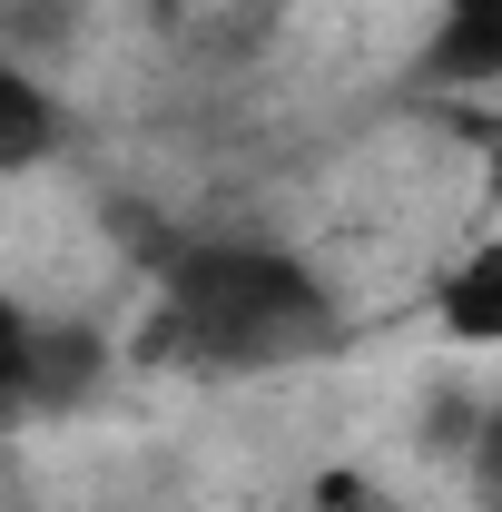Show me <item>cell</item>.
I'll return each mask as SVG.
<instances>
[{"mask_svg":"<svg viewBox=\"0 0 502 512\" xmlns=\"http://www.w3.org/2000/svg\"><path fill=\"white\" fill-rule=\"evenodd\" d=\"M148 345L178 355V365H207V375H266V365L325 355L335 345V306H325V286L296 256L217 237V247L158 256Z\"/></svg>","mask_w":502,"mask_h":512,"instance_id":"cell-1","label":"cell"},{"mask_svg":"<svg viewBox=\"0 0 502 512\" xmlns=\"http://www.w3.org/2000/svg\"><path fill=\"white\" fill-rule=\"evenodd\" d=\"M434 89H502V0H443L424 40Z\"/></svg>","mask_w":502,"mask_h":512,"instance_id":"cell-3","label":"cell"},{"mask_svg":"<svg viewBox=\"0 0 502 512\" xmlns=\"http://www.w3.org/2000/svg\"><path fill=\"white\" fill-rule=\"evenodd\" d=\"M40 148H50V99L30 79H10L0 89V168H40Z\"/></svg>","mask_w":502,"mask_h":512,"instance_id":"cell-5","label":"cell"},{"mask_svg":"<svg viewBox=\"0 0 502 512\" xmlns=\"http://www.w3.org/2000/svg\"><path fill=\"white\" fill-rule=\"evenodd\" d=\"M434 316L463 345H502V237L473 247V256H453V276L434 286Z\"/></svg>","mask_w":502,"mask_h":512,"instance_id":"cell-4","label":"cell"},{"mask_svg":"<svg viewBox=\"0 0 502 512\" xmlns=\"http://www.w3.org/2000/svg\"><path fill=\"white\" fill-rule=\"evenodd\" d=\"M483 148H493V188H502V119H483Z\"/></svg>","mask_w":502,"mask_h":512,"instance_id":"cell-7","label":"cell"},{"mask_svg":"<svg viewBox=\"0 0 502 512\" xmlns=\"http://www.w3.org/2000/svg\"><path fill=\"white\" fill-rule=\"evenodd\" d=\"M483 473H493V483H502V414H493V424H483Z\"/></svg>","mask_w":502,"mask_h":512,"instance_id":"cell-6","label":"cell"},{"mask_svg":"<svg viewBox=\"0 0 502 512\" xmlns=\"http://www.w3.org/2000/svg\"><path fill=\"white\" fill-rule=\"evenodd\" d=\"M89 375H99L89 325H30V316H10V394H20L30 414H50L60 394H89Z\"/></svg>","mask_w":502,"mask_h":512,"instance_id":"cell-2","label":"cell"}]
</instances>
